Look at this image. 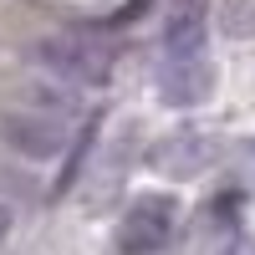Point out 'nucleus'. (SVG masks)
I'll use <instances>...</instances> for the list:
<instances>
[{
  "mask_svg": "<svg viewBox=\"0 0 255 255\" xmlns=\"http://www.w3.org/2000/svg\"><path fill=\"white\" fill-rule=\"evenodd\" d=\"M0 138H5L20 158L51 163V158H61V148L72 143V123H61L51 113H36V108H15V113L0 118Z\"/></svg>",
  "mask_w": 255,
  "mask_h": 255,
  "instance_id": "7ed1b4c3",
  "label": "nucleus"
},
{
  "mask_svg": "<svg viewBox=\"0 0 255 255\" xmlns=\"http://www.w3.org/2000/svg\"><path fill=\"white\" fill-rule=\"evenodd\" d=\"M209 158H215V148H209L204 133H168L158 148H153V168H163V174H194V168H204Z\"/></svg>",
  "mask_w": 255,
  "mask_h": 255,
  "instance_id": "423d86ee",
  "label": "nucleus"
},
{
  "mask_svg": "<svg viewBox=\"0 0 255 255\" xmlns=\"http://www.w3.org/2000/svg\"><path fill=\"white\" fill-rule=\"evenodd\" d=\"M153 82H158V92H163L168 108H199V102L215 92V61H209V51L163 56Z\"/></svg>",
  "mask_w": 255,
  "mask_h": 255,
  "instance_id": "20e7f679",
  "label": "nucleus"
},
{
  "mask_svg": "<svg viewBox=\"0 0 255 255\" xmlns=\"http://www.w3.org/2000/svg\"><path fill=\"white\" fill-rule=\"evenodd\" d=\"M230 163H235V179H240L245 189H255V138H245V143L235 148V158H230Z\"/></svg>",
  "mask_w": 255,
  "mask_h": 255,
  "instance_id": "0eeeda50",
  "label": "nucleus"
},
{
  "mask_svg": "<svg viewBox=\"0 0 255 255\" xmlns=\"http://www.w3.org/2000/svg\"><path fill=\"white\" fill-rule=\"evenodd\" d=\"M10 225H15V215H10V204H0V245L10 240Z\"/></svg>",
  "mask_w": 255,
  "mask_h": 255,
  "instance_id": "6e6552de",
  "label": "nucleus"
},
{
  "mask_svg": "<svg viewBox=\"0 0 255 255\" xmlns=\"http://www.w3.org/2000/svg\"><path fill=\"white\" fill-rule=\"evenodd\" d=\"M204 31H209V5L204 0H174V5L158 15V46H163V56L204 51Z\"/></svg>",
  "mask_w": 255,
  "mask_h": 255,
  "instance_id": "39448f33",
  "label": "nucleus"
},
{
  "mask_svg": "<svg viewBox=\"0 0 255 255\" xmlns=\"http://www.w3.org/2000/svg\"><path fill=\"white\" fill-rule=\"evenodd\" d=\"M31 61L51 82L61 87H108L113 72H118V51L113 41H102L97 31H56V36H41L31 46Z\"/></svg>",
  "mask_w": 255,
  "mask_h": 255,
  "instance_id": "f257e3e1",
  "label": "nucleus"
},
{
  "mask_svg": "<svg viewBox=\"0 0 255 255\" xmlns=\"http://www.w3.org/2000/svg\"><path fill=\"white\" fill-rule=\"evenodd\" d=\"M179 230V199L174 194H143L118 220V255H158Z\"/></svg>",
  "mask_w": 255,
  "mask_h": 255,
  "instance_id": "f03ea898",
  "label": "nucleus"
}]
</instances>
